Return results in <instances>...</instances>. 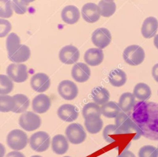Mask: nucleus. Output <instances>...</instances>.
Segmentation results:
<instances>
[{
  "label": "nucleus",
  "mask_w": 158,
  "mask_h": 157,
  "mask_svg": "<svg viewBox=\"0 0 158 157\" xmlns=\"http://www.w3.org/2000/svg\"><path fill=\"white\" fill-rule=\"evenodd\" d=\"M133 118L142 131V135L158 140V103L141 101L134 106Z\"/></svg>",
  "instance_id": "obj_1"
},
{
  "label": "nucleus",
  "mask_w": 158,
  "mask_h": 157,
  "mask_svg": "<svg viewBox=\"0 0 158 157\" xmlns=\"http://www.w3.org/2000/svg\"><path fill=\"white\" fill-rule=\"evenodd\" d=\"M115 118V126L118 134L134 133L135 137L133 140H136L140 138L142 135V131L128 115L123 111L120 112Z\"/></svg>",
  "instance_id": "obj_2"
},
{
  "label": "nucleus",
  "mask_w": 158,
  "mask_h": 157,
  "mask_svg": "<svg viewBox=\"0 0 158 157\" xmlns=\"http://www.w3.org/2000/svg\"><path fill=\"white\" fill-rule=\"evenodd\" d=\"M28 142L27 134L20 129H14L9 132L6 143L9 147L15 151L23 149Z\"/></svg>",
  "instance_id": "obj_3"
},
{
  "label": "nucleus",
  "mask_w": 158,
  "mask_h": 157,
  "mask_svg": "<svg viewBox=\"0 0 158 157\" xmlns=\"http://www.w3.org/2000/svg\"><path fill=\"white\" fill-rule=\"evenodd\" d=\"M145 57L143 49L138 45H131L127 47L123 53V58L130 65L137 66L141 64Z\"/></svg>",
  "instance_id": "obj_4"
},
{
  "label": "nucleus",
  "mask_w": 158,
  "mask_h": 157,
  "mask_svg": "<svg viewBox=\"0 0 158 157\" xmlns=\"http://www.w3.org/2000/svg\"><path fill=\"white\" fill-rule=\"evenodd\" d=\"M29 143L31 148L34 151L43 152L47 150L49 147L50 137L44 131H38L30 136Z\"/></svg>",
  "instance_id": "obj_5"
},
{
  "label": "nucleus",
  "mask_w": 158,
  "mask_h": 157,
  "mask_svg": "<svg viewBox=\"0 0 158 157\" xmlns=\"http://www.w3.org/2000/svg\"><path fill=\"white\" fill-rule=\"evenodd\" d=\"M41 123L40 117L32 111L22 113L19 119L20 126L27 131H33L38 129Z\"/></svg>",
  "instance_id": "obj_6"
},
{
  "label": "nucleus",
  "mask_w": 158,
  "mask_h": 157,
  "mask_svg": "<svg viewBox=\"0 0 158 157\" xmlns=\"http://www.w3.org/2000/svg\"><path fill=\"white\" fill-rule=\"evenodd\" d=\"M65 135L67 140L72 144H80L86 138L83 126L79 123H71L65 129Z\"/></svg>",
  "instance_id": "obj_7"
},
{
  "label": "nucleus",
  "mask_w": 158,
  "mask_h": 157,
  "mask_svg": "<svg viewBox=\"0 0 158 157\" xmlns=\"http://www.w3.org/2000/svg\"><path fill=\"white\" fill-rule=\"evenodd\" d=\"M6 73L12 81L16 83L25 82L28 76L27 66L21 63L10 64L6 69Z\"/></svg>",
  "instance_id": "obj_8"
},
{
  "label": "nucleus",
  "mask_w": 158,
  "mask_h": 157,
  "mask_svg": "<svg viewBox=\"0 0 158 157\" xmlns=\"http://www.w3.org/2000/svg\"><path fill=\"white\" fill-rule=\"evenodd\" d=\"M57 91L60 97L67 100H73L78 94L77 86L70 80L62 81L58 85Z\"/></svg>",
  "instance_id": "obj_9"
},
{
  "label": "nucleus",
  "mask_w": 158,
  "mask_h": 157,
  "mask_svg": "<svg viewBox=\"0 0 158 157\" xmlns=\"http://www.w3.org/2000/svg\"><path fill=\"white\" fill-rule=\"evenodd\" d=\"M112 36L110 31L106 28H99L92 33L91 41L98 48L102 49L106 47L110 42Z\"/></svg>",
  "instance_id": "obj_10"
},
{
  "label": "nucleus",
  "mask_w": 158,
  "mask_h": 157,
  "mask_svg": "<svg viewBox=\"0 0 158 157\" xmlns=\"http://www.w3.org/2000/svg\"><path fill=\"white\" fill-rule=\"evenodd\" d=\"M59 57L63 63L71 65L78 61L80 57V52L76 47L72 45L65 46L59 51Z\"/></svg>",
  "instance_id": "obj_11"
},
{
  "label": "nucleus",
  "mask_w": 158,
  "mask_h": 157,
  "mask_svg": "<svg viewBox=\"0 0 158 157\" xmlns=\"http://www.w3.org/2000/svg\"><path fill=\"white\" fill-rule=\"evenodd\" d=\"M30 85L35 91L41 93L49 89L51 85V80L46 74L38 73L31 78Z\"/></svg>",
  "instance_id": "obj_12"
},
{
  "label": "nucleus",
  "mask_w": 158,
  "mask_h": 157,
  "mask_svg": "<svg viewBox=\"0 0 158 157\" xmlns=\"http://www.w3.org/2000/svg\"><path fill=\"white\" fill-rule=\"evenodd\" d=\"M58 117L65 122H73L78 116L79 111L77 107L73 105L65 103L59 107L57 110Z\"/></svg>",
  "instance_id": "obj_13"
},
{
  "label": "nucleus",
  "mask_w": 158,
  "mask_h": 157,
  "mask_svg": "<svg viewBox=\"0 0 158 157\" xmlns=\"http://www.w3.org/2000/svg\"><path fill=\"white\" fill-rule=\"evenodd\" d=\"M73 79L78 83H84L88 81L91 75V70L89 66L81 62L75 64L71 71Z\"/></svg>",
  "instance_id": "obj_14"
},
{
  "label": "nucleus",
  "mask_w": 158,
  "mask_h": 157,
  "mask_svg": "<svg viewBox=\"0 0 158 157\" xmlns=\"http://www.w3.org/2000/svg\"><path fill=\"white\" fill-rule=\"evenodd\" d=\"M81 15L83 18L88 23L96 22L100 18V9L96 4L88 2L81 8Z\"/></svg>",
  "instance_id": "obj_15"
},
{
  "label": "nucleus",
  "mask_w": 158,
  "mask_h": 157,
  "mask_svg": "<svg viewBox=\"0 0 158 157\" xmlns=\"http://www.w3.org/2000/svg\"><path fill=\"white\" fill-rule=\"evenodd\" d=\"M51 105V102L49 97L46 94H40L33 98L31 107L35 113L42 114L47 112Z\"/></svg>",
  "instance_id": "obj_16"
},
{
  "label": "nucleus",
  "mask_w": 158,
  "mask_h": 157,
  "mask_svg": "<svg viewBox=\"0 0 158 157\" xmlns=\"http://www.w3.org/2000/svg\"><path fill=\"white\" fill-rule=\"evenodd\" d=\"M104 59V54L99 48H90L88 49L84 55L85 62L92 66L100 65Z\"/></svg>",
  "instance_id": "obj_17"
},
{
  "label": "nucleus",
  "mask_w": 158,
  "mask_h": 157,
  "mask_svg": "<svg viewBox=\"0 0 158 157\" xmlns=\"http://www.w3.org/2000/svg\"><path fill=\"white\" fill-rule=\"evenodd\" d=\"M80 17L79 9L75 6L69 5L65 6L61 12L62 20L70 25L76 23Z\"/></svg>",
  "instance_id": "obj_18"
},
{
  "label": "nucleus",
  "mask_w": 158,
  "mask_h": 157,
  "mask_svg": "<svg viewBox=\"0 0 158 157\" xmlns=\"http://www.w3.org/2000/svg\"><path fill=\"white\" fill-rule=\"evenodd\" d=\"M158 29V21L154 17L146 18L143 23L141 34L145 38H151L154 36Z\"/></svg>",
  "instance_id": "obj_19"
},
{
  "label": "nucleus",
  "mask_w": 158,
  "mask_h": 157,
  "mask_svg": "<svg viewBox=\"0 0 158 157\" xmlns=\"http://www.w3.org/2000/svg\"><path fill=\"white\" fill-rule=\"evenodd\" d=\"M51 148L54 153L57 155L65 153L69 149V143L67 137L62 134H57L52 137Z\"/></svg>",
  "instance_id": "obj_20"
},
{
  "label": "nucleus",
  "mask_w": 158,
  "mask_h": 157,
  "mask_svg": "<svg viewBox=\"0 0 158 157\" xmlns=\"http://www.w3.org/2000/svg\"><path fill=\"white\" fill-rule=\"evenodd\" d=\"M85 126L87 131L92 134H97L102 129L103 121L101 116L93 115L85 118Z\"/></svg>",
  "instance_id": "obj_21"
},
{
  "label": "nucleus",
  "mask_w": 158,
  "mask_h": 157,
  "mask_svg": "<svg viewBox=\"0 0 158 157\" xmlns=\"http://www.w3.org/2000/svg\"><path fill=\"white\" fill-rule=\"evenodd\" d=\"M91 97L94 103L98 105H103L107 103L110 99L109 91L101 86L94 87L91 91Z\"/></svg>",
  "instance_id": "obj_22"
},
{
  "label": "nucleus",
  "mask_w": 158,
  "mask_h": 157,
  "mask_svg": "<svg viewBox=\"0 0 158 157\" xmlns=\"http://www.w3.org/2000/svg\"><path fill=\"white\" fill-rule=\"evenodd\" d=\"M30 55L31 52L29 47L25 44H21L19 48L14 54L8 56V58L12 62L22 63L28 60Z\"/></svg>",
  "instance_id": "obj_23"
},
{
  "label": "nucleus",
  "mask_w": 158,
  "mask_h": 157,
  "mask_svg": "<svg viewBox=\"0 0 158 157\" xmlns=\"http://www.w3.org/2000/svg\"><path fill=\"white\" fill-rule=\"evenodd\" d=\"M109 83L114 87H121L127 81V75L125 73L119 68L112 70L108 76Z\"/></svg>",
  "instance_id": "obj_24"
},
{
  "label": "nucleus",
  "mask_w": 158,
  "mask_h": 157,
  "mask_svg": "<svg viewBox=\"0 0 158 157\" xmlns=\"http://www.w3.org/2000/svg\"><path fill=\"white\" fill-rule=\"evenodd\" d=\"M118 105L122 111H130L135 105V97L130 92L123 93L119 98Z\"/></svg>",
  "instance_id": "obj_25"
},
{
  "label": "nucleus",
  "mask_w": 158,
  "mask_h": 157,
  "mask_svg": "<svg viewBox=\"0 0 158 157\" xmlns=\"http://www.w3.org/2000/svg\"><path fill=\"white\" fill-rule=\"evenodd\" d=\"M15 101V107L12 111L15 113H21L26 111L30 105L28 97L22 94H17L13 96Z\"/></svg>",
  "instance_id": "obj_26"
},
{
  "label": "nucleus",
  "mask_w": 158,
  "mask_h": 157,
  "mask_svg": "<svg viewBox=\"0 0 158 157\" xmlns=\"http://www.w3.org/2000/svg\"><path fill=\"white\" fill-rule=\"evenodd\" d=\"M101 114L106 118H114L120 112V108L118 105L113 101L107 102L102 105L101 107Z\"/></svg>",
  "instance_id": "obj_27"
},
{
  "label": "nucleus",
  "mask_w": 158,
  "mask_h": 157,
  "mask_svg": "<svg viewBox=\"0 0 158 157\" xmlns=\"http://www.w3.org/2000/svg\"><path fill=\"white\" fill-rule=\"evenodd\" d=\"M133 94L138 99L141 101H145L151 97V90L146 84L139 83L135 86Z\"/></svg>",
  "instance_id": "obj_28"
},
{
  "label": "nucleus",
  "mask_w": 158,
  "mask_h": 157,
  "mask_svg": "<svg viewBox=\"0 0 158 157\" xmlns=\"http://www.w3.org/2000/svg\"><path fill=\"white\" fill-rule=\"evenodd\" d=\"M20 39L15 33H10L6 39V49L7 55H10L14 54L20 46Z\"/></svg>",
  "instance_id": "obj_29"
},
{
  "label": "nucleus",
  "mask_w": 158,
  "mask_h": 157,
  "mask_svg": "<svg viewBox=\"0 0 158 157\" xmlns=\"http://www.w3.org/2000/svg\"><path fill=\"white\" fill-rule=\"evenodd\" d=\"M98 7L100 9V14L104 17H109L112 15L116 10L115 3L113 1L101 0L99 2Z\"/></svg>",
  "instance_id": "obj_30"
},
{
  "label": "nucleus",
  "mask_w": 158,
  "mask_h": 157,
  "mask_svg": "<svg viewBox=\"0 0 158 157\" xmlns=\"http://www.w3.org/2000/svg\"><path fill=\"white\" fill-rule=\"evenodd\" d=\"M15 107L13 97L8 95H0V111L7 113L12 111Z\"/></svg>",
  "instance_id": "obj_31"
},
{
  "label": "nucleus",
  "mask_w": 158,
  "mask_h": 157,
  "mask_svg": "<svg viewBox=\"0 0 158 157\" xmlns=\"http://www.w3.org/2000/svg\"><path fill=\"white\" fill-rule=\"evenodd\" d=\"M14 89V83L6 75L0 74V95H7Z\"/></svg>",
  "instance_id": "obj_32"
},
{
  "label": "nucleus",
  "mask_w": 158,
  "mask_h": 157,
  "mask_svg": "<svg viewBox=\"0 0 158 157\" xmlns=\"http://www.w3.org/2000/svg\"><path fill=\"white\" fill-rule=\"evenodd\" d=\"M82 115L84 119L88 116L93 115L101 116V107H99V106L96 103L89 102L85 104L83 107Z\"/></svg>",
  "instance_id": "obj_33"
},
{
  "label": "nucleus",
  "mask_w": 158,
  "mask_h": 157,
  "mask_svg": "<svg viewBox=\"0 0 158 157\" xmlns=\"http://www.w3.org/2000/svg\"><path fill=\"white\" fill-rule=\"evenodd\" d=\"M12 15V1L10 0H0V17L10 18Z\"/></svg>",
  "instance_id": "obj_34"
},
{
  "label": "nucleus",
  "mask_w": 158,
  "mask_h": 157,
  "mask_svg": "<svg viewBox=\"0 0 158 157\" xmlns=\"http://www.w3.org/2000/svg\"><path fill=\"white\" fill-rule=\"evenodd\" d=\"M117 134H118V132L115 124L107 125L102 132L103 138L108 143H112L115 142V140L114 139L111 135H115Z\"/></svg>",
  "instance_id": "obj_35"
},
{
  "label": "nucleus",
  "mask_w": 158,
  "mask_h": 157,
  "mask_svg": "<svg viewBox=\"0 0 158 157\" xmlns=\"http://www.w3.org/2000/svg\"><path fill=\"white\" fill-rule=\"evenodd\" d=\"M139 157H158V150L152 145L142 147L138 151Z\"/></svg>",
  "instance_id": "obj_36"
},
{
  "label": "nucleus",
  "mask_w": 158,
  "mask_h": 157,
  "mask_svg": "<svg viewBox=\"0 0 158 157\" xmlns=\"http://www.w3.org/2000/svg\"><path fill=\"white\" fill-rule=\"evenodd\" d=\"M12 9L17 14H23L27 12L28 4L23 2L22 0H12Z\"/></svg>",
  "instance_id": "obj_37"
},
{
  "label": "nucleus",
  "mask_w": 158,
  "mask_h": 157,
  "mask_svg": "<svg viewBox=\"0 0 158 157\" xmlns=\"http://www.w3.org/2000/svg\"><path fill=\"white\" fill-rule=\"evenodd\" d=\"M12 29L11 23L9 21L0 18V38L5 37L10 31Z\"/></svg>",
  "instance_id": "obj_38"
},
{
  "label": "nucleus",
  "mask_w": 158,
  "mask_h": 157,
  "mask_svg": "<svg viewBox=\"0 0 158 157\" xmlns=\"http://www.w3.org/2000/svg\"><path fill=\"white\" fill-rule=\"evenodd\" d=\"M6 157H25V156L22 152L18 151H13L8 153Z\"/></svg>",
  "instance_id": "obj_39"
},
{
  "label": "nucleus",
  "mask_w": 158,
  "mask_h": 157,
  "mask_svg": "<svg viewBox=\"0 0 158 157\" xmlns=\"http://www.w3.org/2000/svg\"><path fill=\"white\" fill-rule=\"evenodd\" d=\"M152 75L158 83V63L155 64L152 68Z\"/></svg>",
  "instance_id": "obj_40"
},
{
  "label": "nucleus",
  "mask_w": 158,
  "mask_h": 157,
  "mask_svg": "<svg viewBox=\"0 0 158 157\" xmlns=\"http://www.w3.org/2000/svg\"><path fill=\"white\" fill-rule=\"evenodd\" d=\"M117 157H136L133 152L129 150H125L122 152L120 155L117 156Z\"/></svg>",
  "instance_id": "obj_41"
},
{
  "label": "nucleus",
  "mask_w": 158,
  "mask_h": 157,
  "mask_svg": "<svg viewBox=\"0 0 158 157\" xmlns=\"http://www.w3.org/2000/svg\"><path fill=\"white\" fill-rule=\"evenodd\" d=\"M6 153V148L4 146L0 143V157H4Z\"/></svg>",
  "instance_id": "obj_42"
},
{
  "label": "nucleus",
  "mask_w": 158,
  "mask_h": 157,
  "mask_svg": "<svg viewBox=\"0 0 158 157\" xmlns=\"http://www.w3.org/2000/svg\"><path fill=\"white\" fill-rule=\"evenodd\" d=\"M154 44L157 49H158V34L156 35L154 39Z\"/></svg>",
  "instance_id": "obj_43"
},
{
  "label": "nucleus",
  "mask_w": 158,
  "mask_h": 157,
  "mask_svg": "<svg viewBox=\"0 0 158 157\" xmlns=\"http://www.w3.org/2000/svg\"><path fill=\"white\" fill-rule=\"evenodd\" d=\"M23 2H25V3H26V4H29V3L30 2H33L34 1H35V0H22Z\"/></svg>",
  "instance_id": "obj_44"
},
{
  "label": "nucleus",
  "mask_w": 158,
  "mask_h": 157,
  "mask_svg": "<svg viewBox=\"0 0 158 157\" xmlns=\"http://www.w3.org/2000/svg\"><path fill=\"white\" fill-rule=\"evenodd\" d=\"M31 157H42V156H41L40 155H33V156H31Z\"/></svg>",
  "instance_id": "obj_45"
},
{
  "label": "nucleus",
  "mask_w": 158,
  "mask_h": 157,
  "mask_svg": "<svg viewBox=\"0 0 158 157\" xmlns=\"http://www.w3.org/2000/svg\"><path fill=\"white\" fill-rule=\"evenodd\" d=\"M105 1H112L114 0H105Z\"/></svg>",
  "instance_id": "obj_46"
},
{
  "label": "nucleus",
  "mask_w": 158,
  "mask_h": 157,
  "mask_svg": "<svg viewBox=\"0 0 158 157\" xmlns=\"http://www.w3.org/2000/svg\"><path fill=\"white\" fill-rule=\"evenodd\" d=\"M64 157H70V156H64Z\"/></svg>",
  "instance_id": "obj_47"
},
{
  "label": "nucleus",
  "mask_w": 158,
  "mask_h": 157,
  "mask_svg": "<svg viewBox=\"0 0 158 157\" xmlns=\"http://www.w3.org/2000/svg\"><path fill=\"white\" fill-rule=\"evenodd\" d=\"M157 150H158V148H157Z\"/></svg>",
  "instance_id": "obj_48"
}]
</instances>
